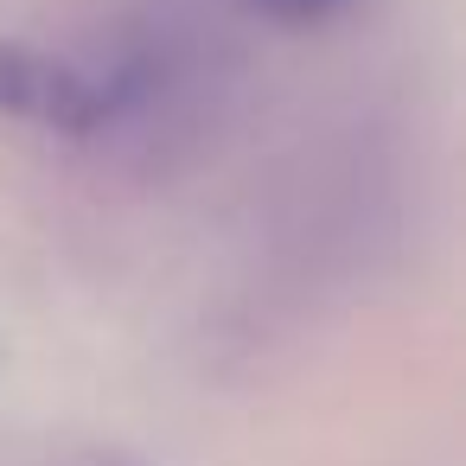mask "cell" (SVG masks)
<instances>
[{"instance_id":"6da1fadb","label":"cell","mask_w":466,"mask_h":466,"mask_svg":"<svg viewBox=\"0 0 466 466\" xmlns=\"http://www.w3.org/2000/svg\"><path fill=\"white\" fill-rule=\"evenodd\" d=\"M0 109L39 128H58V135H96L103 122H116V103L96 77L33 46H0Z\"/></svg>"},{"instance_id":"7a4b0ae2","label":"cell","mask_w":466,"mask_h":466,"mask_svg":"<svg viewBox=\"0 0 466 466\" xmlns=\"http://www.w3.org/2000/svg\"><path fill=\"white\" fill-rule=\"evenodd\" d=\"M262 14H275L281 26H313V20H326V14H339L345 0H256Z\"/></svg>"}]
</instances>
